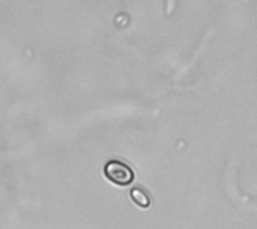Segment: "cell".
Returning a JSON list of instances; mask_svg holds the SVG:
<instances>
[{"mask_svg": "<svg viewBox=\"0 0 257 229\" xmlns=\"http://www.w3.org/2000/svg\"><path fill=\"white\" fill-rule=\"evenodd\" d=\"M104 176L116 186L126 188L134 182V171L120 160H110L104 166Z\"/></svg>", "mask_w": 257, "mask_h": 229, "instance_id": "cell-1", "label": "cell"}, {"mask_svg": "<svg viewBox=\"0 0 257 229\" xmlns=\"http://www.w3.org/2000/svg\"><path fill=\"white\" fill-rule=\"evenodd\" d=\"M130 196H131L133 202H134L136 206H139L140 208H149V206H151V198H149V195H148L142 188H134V189H131Z\"/></svg>", "mask_w": 257, "mask_h": 229, "instance_id": "cell-2", "label": "cell"}]
</instances>
